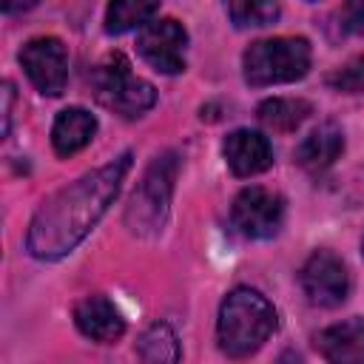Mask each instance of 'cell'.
Here are the masks:
<instances>
[{
    "mask_svg": "<svg viewBox=\"0 0 364 364\" xmlns=\"http://www.w3.org/2000/svg\"><path fill=\"white\" fill-rule=\"evenodd\" d=\"M162 0H111L105 11V31L108 34H125L136 26H145Z\"/></svg>",
    "mask_w": 364,
    "mask_h": 364,
    "instance_id": "2e32d148",
    "label": "cell"
},
{
    "mask_svg": "<svg viewBox=\"0 0 364 364\" xmlns=\"http://www.w3.org/2000/svg\"><path fill=\"white\" fill-rule=\"evenodd\" d=\"M259 122L270 131H279V134H290L296 131L310 114H313V105L307 100H293V97H273V100H264L259 105Z\"/></svg>",
    "mask_w": 364,
    "mask_h": 364,
    "instance_id": "9a60e30c",
    "label": "cell"
},
{
    "mask_svg": "<svg viewBox=\"0 0 364 364\" xmlns=\"http://www.w3.org/2000/svg\"><path fill=\"white\" fill-rule=\"evenodd\" d=\"M185 46H188V31L173 17L151 20L136 34V51L159 74L185 71Z\"/></svg>",
    "mask_w": 364,
    "mask_h": 364,
    "instance_id": "ba28073f",
    "label": "cell"
},
{
    "mask_svg": "<svg viewBox=\"0 0 364 364\" xmlns=\"http://www.w3.org/2000/svg\"><path fill=\"white\" fill-rule=\"evenodd\" d=\"M128 168H131V154H122L111 159L108 165L51 193L37 208L28 225V233H26L28 253L43 262L71 253L91 233V228L102 219V213L119 193V185Z\"/></svg>",
    "mask_w": 364,
    "mask_h": 364,
    "instance_id": "6da1fadb",
    "label": "cell"
},
{
    "mask_svg": "<svg viewBox=\"0 0 364 364\" xmlns=\"http://www.w3.org/2000/svg\"><path fill=\"white\" fill-rule=\"evenodd\" d=\"M173 179H176V156L171 151L156 156L148 165L142 182L131 193V202L125 210V225L134 233L145 236V233H156L162 228L168 205H171V193H173Z\"/></svg>",
    "mask_w": 364,
    "mask_h": 364,
    "instance_id": "5b68a950",
    "label": "cell"
},
{
    "mask_svg": "<svg viewBox=\"0 0 364 364\" xmlns=\"http://www.w3.org/2000/svg\"><path fill=\"white\" fill-rule=\"evenodd\" d=\"M316 347L327 361L364 364V318L333 324L316 336Z\"/></svg>",
    "mask_w": 364,
    "mask_h": 364,
    "instance_id": "7c38bea8",
    "label": "cell"
},
{
    "mask_svg": "<svg viewBox=\"0 0 364 364\" xmlns=\"http://www.w3.org/2000/svg\"><path fill=\"white\" fill-rule=\"evenodd\" d=\"M9 119H11V82L3 85V134H9Z\"/></svg>",
    "mask_w": 364,
    "mask_h": 364,
    "instance_id": "44dd1931",
    "label": "cell"
},
{
    "mask_svg": "<svg viewBox=\"0 0 364 364\" xmlns=\"http://www.w3.org/2000/svg\"><path fill=\"white\" fill-rule=\"evenodd\" d=\"M327 85L336 88V91H344V94H358L364 91V54L350 60L347 65L336 68L330 77H327Z\"/></svg>",
    "mask_w": 364,
    "mask_h": 364,
    "instance_id": "d6986e66",
    "label": "cell"
},
{
    "mask_svg": "<svg viewBox=\"0 0 364 364\" xmlns=\"http://www.w3.org/2000/svg\"><path fill=\"white\" fill-rule=\"evenodd\" d=\"M341 23L350 34H364V0H344Z\"/></svg>",
    "mask_w": 364,
    "mask_h": 364,
    "instance_id": "ffe728a7",
    "label": "cell"
},
{
    "mask_svg": "<svg viewBox=\"0 0 364 364\" xmlns=\"http://www.w3.org/2000/svg\"><path fill=\"white\" fill-rule=\"evenodd\" d=\"M276 324V310L259 290L236 287L219 307L216 338L222 353H228L230 358H245L273 336Z\"/></svg>",
    "mask_w": 364,
    "mask_h": 364,
    "instance_id": "7a4b0ae2",
    "label": "cell"
},
{
    "mask_svg": "<svg viewBox=\"0 0 364 364\" xmlns=\"http://www.w3.org/2000/svg\"><path fill=\"white\" fill-rule=\"evenodd\" d=\"M20 65L46 97H60L68 82V51L57 37H34L20 51Z\"/></svg>",
    "mask_w": 364,
    "mask_h": 364,
    "instance_id": "8992f818",
    "label": "cell"
},
{
    "mask_svg": "<svg viewBox=\"0 0 364 364\" xmlns=\"http://www.w3.org/2000/svg\"><path fill=\"white\" fill-rule=\"evenodd\" d=\"M37 0H3V11H23V9H31Z\"/></svg>",
    "mask_w": 364,
    "mask_h": 364,
    "instance_id": "7402d4cb",
    "label": "cell"
},
{
    "mask_svg": "<svg viewBox=\"0 0 364 364\" xmlns=\"http://www.w3.org/2000/svg\"><path fill=\"white\" fill-rule=\"evenodd\" d=\"M74 324L77 330L100 344H111L125 333V318L119 316V310L111 304V299L94 293L77 301L74 307Z\"/></svg>",
    "mask_w": 364,
    "mask_h": 364,
    "instance_id": "8fae6325",
    "label": "cell"
},
{
    "mask_svg": "<svg viewBox=\"0 0 364 364\" xmlns=\"http://www.w3.org/2000/svg\"><path fill=\"white\" fill-rule=\"evenodd\" d=\"M225 162L236 176H256L273 165V151L264 134L250 131V128H236L228 134L222 145Z\"/></svg>",
    "mask_w": 364,
    "mask_h": 364,
    "instance_id": "30bf717a",
    "label": "cell"
},
{
    "mask_svg": "<svg viewBox=\"0 0 364 364\" xmlns=\"http://www.w3.org/2000/svg\"><path fill=\"white\" fill-rule=\"evenodd\" d=\"M230 219L236 230L247 239H270L279 233L284 219V199L262 185H250L239 191L230 208Z\"/></svg>",
    "mask_w": 364,
    "mask_h": 364,
    "instance_id": "52a82bcc",
    "label": "cell"
},
{
    "mask_svg": "<svg viewBox=\"0 0 364 364\" xmlns=\"http://www.w3.org/2000/svg\"><path fill=\"white\" fill-rule=\"evenodd\" d=\"M245 82L253 88L296 82L310 71V43L304 37L256 40L242 54Z\"/></svg>",
    "mask_w": 364,
    "mask_h": 364,
    "instance_id": "3957f363",
    "label": "cell"
},
{
    "mask_svg": "<svg viewBox=\"0 0 364 364\" xmlns=\"http://www.w3.org/2000/svg\"><path fill=\"white\" fill-rule=\"evenodd\" d=\"M225 9L239 28H259L279 20V0H225Z\"/></svg>",
    "mask_w": 364,
    "mask_h": 364,
    "instance_id": "ac0fdd59",
    "label": "cell"
},
{
    "mask_svg": "<svg viewBox=\"0 0 364 364\" xmlns=\"http://www.w3.org/2000/svg\"><path fill=\"white\" fill-rule=\"evenodd\" d=\"M97 134V117L80 105L63 108L51 125V145L57 156H71L82 151Z\"/></svg>",
    "mask_w": 364,
    "mask_h": 364,
    "instance_id": "4fadbf2b",
    "label": "cell"
},
{
    "mask_svg": "<svg viewBox=\"0 0 364 364\" xmlns=\"http://www.w3.org/2000/svg\"><path fill=\"white\" fill-rule=\"evenodd\" d=\"M136 353H139L142 361H179V355H182V353H179L176 333H173L168 324H162V321L151 324V327L139 336Z\"/></svg>",
    "mask_w": 364,
    "mask_h": 364,
    "instance_id": "e0dca14e",
    "label": "cell"
},
{
    "mask_svg": "<svg viewBox=\"0 0 364 364\" xmlns=\"http://www.w3.org/2000/svg\"><path fill=\"white\" fill-rule=\"evenodd\" d=\"M361 250H364V239H361Z\"/></svg>",
    "mask_w": 364,
    "mask_h": 364,
    "instance_id": "603a6c76",
    "label": "cell"
},
{
    "mask_svg": "<svg viewBox=\"0 0 364 364\" xmlns=\"http://www.w3.org/2000/svg\"><path fill=\"white\" fill-rule=\"evenodd\" d=\"M299 282H301V290H304L307 301L318 304V307H338L347 299V290H350L347 267L333 250H316L304 262V267L299 273Z\"/></svg>",
    "mask_w": 364,
    "mask_h": 364,
    "instance_id": "9c48e42d",
    "label": "cell"
},
{
    "mask_svg": "<svg viewBox=\"0 0 364 364\" xmlns=\"http://www.w3.org/2000/svg\"><path fill=\"white\" fill-rule=\"evenodd\" d=\"M91 85H94V97L105 108H111V111H117V114H122L128 119L142 117L156 102L154 85L139 80V77H134L131 74V63L119 51L108 54L102 63L94 65Z\"/></svg>",
    "mask_w": 364,
    "mask_h": 364,
    "instance_id": "277c9868",
    "label": "cell"
},
{
    "mask_svg": "<svg viewBox=\"0 0 364 364\" xmlns=\"http://www.w3.org/2000/svg\"><path fill=\"white\" fill-rule=\"evenodd\" d=\"M344 148V134L336 122H321L318 128H313L296 148V162L310 171V173H318L324 168H330L338 154Z\"/></svg>",
    "mask_w": 364,
    "mask_h": 364,
    "instance_id": "5bb4252c",
    "label": "cell"
}]
</instances>
